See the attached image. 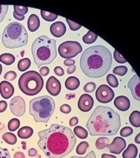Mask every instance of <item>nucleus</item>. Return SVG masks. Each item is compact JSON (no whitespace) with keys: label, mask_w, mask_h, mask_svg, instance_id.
I'll list each match as a JSON object with an SVG mask.
<instances>
[{"label":"nucleus","mask_w":140,"mask_h":158,"mask_svg":"<svg viewBox=\"0 0 140 158\" xmlns=\"http://www.w3.org/2000/svg\"><path fill=\"white\" fill-rule=\"evenodd\" d=\"M38 146L48 158H62L74 149L76 139L70 128L53 124L38 133Z\"/></svg>","instance_id":"nucleus-1"},{"label":"nucleus","mask_w":140,"mask_h":158,"mask_svg":"<svg viewBox=\"0 0 140 158\" xmlns=\"http://www.w3.org/2000/svg\"><path fill=\"white\" fill-rule=\"evenodd\" d=\"M111 64L110 51L101 45L86 49L80 59V66L83 73L90 78L103 77L110 70Z\"/></svg>","instance_id":"nucleus-2"},{"label":"nucleus","mask_w":140,"mask_h":158,"mask_svg":"<svg viewBox=\"0 0 140 158\" xmlns=\"http://www.w3.org/2000/svg\"><path fill=\"white\" fill-rule=\"evenodd\" d=\"M121 118L109 107L98 106L88 120L87 129L91 136H114L121 127Z\"/></svg>","instance_id":"nucleus-3"},{"label":"nucleus","mask_w":140,"mask_h":158,"mask_svg":"<svg viewBox=\"0 0 140 158\" xmlns=\"http://www.w3.org/2000/svg\"><path fill=\"white\" fill-rule=\"evenodd\" d=\"M32 53L38 68L50 64L57 56L56 40L45 35L37 37L32 45Z\"/></svg>","instance_id":"nucleus-4"},{"label":"nucleus","mask_w":140,"mask_h":158,"mask_svg":"<svg viewBox=\"0 0 140 158\" xmlns=\"http://www.w3.org/2000/svg\"><path fill=\"white\" fill-rule=\"evenodd\" d=\"M28 42L26 29L18 22H12L5 27L2 35V43L8 49L24 47Z\"/></svg>","instance_id":"nucleus-5"},{"label":"nucleus","mask_w":140,"mask_h":158,"mask_svg":"<svg viewBox=\"0 0 140 158\" xmlns=\"http://www.w3.org/2000/svg\"><path fill=\"white\" fill-rule=\"evenodd\" d=\"M55 108L54 101L48 96L34 98L30 102V113L37 122H48L54 113Z\"/></svg>","instance_id":"nucleus-6"},{"label":"nucleus","mask_w":140,"mask_h":158,"mask_svg":"<svg viewBox=\"0 0 140 158\" xmlns=\"http://www.w3.org/2000/svg\"><path fill=\"white\" fill-rule=\"evenodd\" d=\"M20 91L25 95L33 96L39 94L44 87V80L36 71H28L22 74L18 80Z\"/></svg>","instance_id":"nucleus-7"},{"label":"nucleus","mask_w":140,"mask_h":158,"mask_svg":"<svg viewBox=\"0 0 140 158\" xmlns=\"http://www.w3.org/2000/svg\"><path fill=\"white\" fill-rule=\"evenodd\" d=\"M83 48L79 43L74 41H67L59 46L58 52L60 56L65 59H72L78 53L82 52Z\"/></svg>","instance_id":"nucleus-8"},{"label":"nucleus","mask_w":140,"mask_h":158,"mask_svg":"<svg viewBox=\"0 0 140 158\" xmlns=\"http://www.w3.org/2000/svg\"><path fill=\"white\" fill-rule=\"evenodd\" d=\"M95 96L98 101L102 103H108L114 98V92L112 89L106 85H102L97 89Z\"/></svg>","instance_id":"nucleus-9"},{"label":"nucleus","mask_w":140,"mask_h":158,"mask_svg":"<svg viewBox=\"0 0 140 158\" xmlns=\"http://www.w3.org/2000/svg\"><path fill=\"white\" fill-rule=\"evenodd\" d=\"M26 105L21 96H15L10 102V109L11 113L17 117H21L25 113Z\"/></svg>","instance_id":"nucleus-10"},{"label":"nucleus","mask_w":140,"mask_h":158,"mask_svg":"<svg viewBox=\"0 0 140 158\" xmlns=\"http://www.w3.org/2000/svg\"><path fill=\"white\" fill-rule=\"evenodd\" d=\"M94 100L93 97L87 94H82L78 101V108L81 111L87 113L93 108Z\"/></svg>","instance_id":"nucleus-11"},{"label":"nucleus","mask_w":140,"mask_h":158,"mask_svg":"<svg viewBox=\"0 0 140 158\" xmlns=\"http://www.w3.org/2000/svg\"><path fill=\"white\" fill-rule=\"evenodd\" d=\"M46 90L50 95L53 96H58L61 91V84L60 81L54 76H51L46 81Z\"/></svg>","instance_id":"nucleus-12"},{"label":"nucleus","mask_w":140,"mask_h":158,"mask_svg":"<svg viewBox=\"0 0 140 158\" xmlns=\"http://www.w3.org/2000/svg\"><path fill=\"white\" fill-rule=\"evenodd\" d=\"M109 151L113 154L119 155L126 147V141L122 137H116L111 144L107 146Z\"/></svg>","instance_id":"nucleus-13"},{"label":"nucleus","mask_w":140,"mask_h":158,"mask_svg":"<svg viewBox=\"0 0 140 158\" xmlns=\"http://www.w3.org/2000/svg\"><path fill=\"white\" fill-rule=\"evenodd\" d=\"M128 86L133 98L140 101V78L135 74L129 81Z\"/></svg>","instance_id":"nucleus-14"},{"label":"nucleus","mask_w":140,"mask_h":158,"mask_svg":"<svg viewBox=\"0 0 140 158\" xmlns=\"http://www.w3.org/2000/svg\"><path fill=\"white\" fill-rule=\"evenodd\" d=\"M67 27L62 21H57L53 23L50 27V32L55 37H61L65 35Z\"/></svg>","instance_id":"nucleus-15"},{"label":"nucleus","mask_w":140,"mask_h":158,"mask_svg":"<svg viewBox=\"0 0 140 158\" xmlns=\"http://www.w3.org/2000/svg\"><path fill=\"white\" fill-rule=\"evenodd\" d=\"M14 87L8 81H2L0 83V94L5 99H9L14 95Z\"/></svg>","instance_id":"nucleus-16"},{"label":"nucleus","mask_w":140,"mask_h":158,"mask_svg":"<svg viewBox=\"0 0 140 158\" xmlns=\"http://www.w3.org/2000/svg\"><path fill=\"white\" fill-rule=\"evenodd\" d=\"M114 103L117 109L123 112L128 110L130 107V101L128 97L125 96H119L116 97Z\"/></svg>","instance_id":"nucleus-17"},{"label":"nucleus","mask_w":140,"mask_h":158,"mask_svg":"<svg viewBox=\"0 0 140 158\" xmlns=\"http://www.w3.org/2000/svg\"><path fill=\"white\" fill-rule=\"evenodd\" d=\"M40 26V20L36 14H31L27 20V27L30 32H35Z\"/></svg>","instance_id":"nucleus-18"},{"label":"nucleus","mask_w":140,"mask_h":158,"mask_svg":"<svg viewBox=\"0 0 140 158\" xmlns=\"http://www.w3.org/2000/svg\"><path fill=\"white\" fill-rule=\"evenodd\" d=\"M14 16L15 19L18 20H23L25 19V15L28 12V7L14 5Z\"/></svg>","instance_id":"nucleus-19"},{"label":"nucleus","mask_w":140,"mask_h":158,"mask_svg":"<svg viewBox=\"0 0 140 158\" xmlns=\"http://www.w3.org/2000/svg\"><path fill=\"white\" fill-rule=\"evenodd\" d=\"M80 85V81L77 77H74V76H72V77H68L67 80H65V87L67 88L68 90L70 91H74L77 89L78 87H79Z\"/></svg>","instance_id":"nucleus-20"},{"label":"nucleus","mask_w":140,"mask_h":158,"mask_svg":"<svg viewBox=\"0 0 140 158\" xmlns=\"http://www.w3.org/2000/svg\"><path fill=\"white\" fill-rule=\"evenodd\" d=\"M137 153H138V149L135 145L130 143L127 148L126 150H125L123 155V158H136L137 156Z\"/></svg>","instance_id":"nucleus-21"},{"label":"nucleus","mask_w":140,"mask_h":158,"mask_svg":"<svg viewBox=\"0 0 140 158\" xmlns=\"http://www.w3.org/2000/svg\"><path fill=\"white\" fill-rule=\"evenodd\" d=\"M33 129L30 127H23L20 128L18 131V136L20 139H27L30 138L33 134Z\"/></svg>","instance_id":"nucleus-22"},{"label":"nucleus","mask_w":140,"mask_h":158,"mask_svg":"<svg viewBox=\"0 0 140 158\" xmlns=\"http://www.w3.org/2000/svg\"><path fill=\"white\" fill-rule=\"evenodd\" d=\"M129 121L132 126L134 127H140V112L134 110L130 114Z\"/></svg>","instance_id":"nucleus-23"},{"label":"nucleus","mask_w":140,"mask_h":158,"mask_svg":"<svg viewBox=\"0 0 140 158\" xmlns=\"http://www.w3.org/2000/svg\"><path fill=\"white\" fill-rule=\"evenodd\" d=\"M16 60V58L13 54L9 53H3L0 55V62L3 63L4 64L6 65H11Z\"/></svg>","instance_id":"nucleus-24"},{"label":"nucleus","mask_w":140,"mask_h":158,"mask_svg":"<svg viewBox=\"0 0 140 158\" xmlns=\"http://www.w3.org/2000/svg\"><path fill=\"white\" fill-rule=\"evenodd\" d=\"M97 39H98V35L95 34V33L90 30L83 37V42L85 44H91L95 42Z\"/></svg>","instance_id":"nucleus-25"},{"label":"nucleus","mask_w":140,"mask_h":158,"mask_svg":"<svg viewBox=\"0 0 140 158\" xmlns=\"http://www.w3.org/2000/svg\"><path fill=\"white\" fill-rule=\"evenodd\" d=\"M31 65V60L29 58H25L20 60L18 63V68L20 72H25L28 68H30Z\"/></svg>","instance_id":"nucleus-26"},{"label":"nucleus","mask_w":140,"mask_h":158,"mask_svg":"<svg viewBox=\"0 0 140 158\" xmlns=\"http://www.w3.org/2000/svg\"><path fill=\"white\" fill-rule=\"evenodd\" d=\"M109 145V139L105 136L100 137L95 142V146L98 150H102Z\"/></svg>","instance_id":"nucleus-27"},{"label":"nucleus","mask_w":140,"mask_h":158,"mask_svg":"<svg viewBox=\"0 0 140 158\" xmlns=\"http://www.w3.org/2000/svg\"><path fill=\"white\" fill-rule=\"evenodd\" d=\"M74 133L78 138L81 139H86L88 137V131L86 130L82 127L81 126H76L74 129Z\"/></svg>","instance_id":"nucleus-28"},{"label":"nucleus","mask_w":140,"mask_h":158,"mask_svg":"<svg viewBox=\"0 0 140 158\" xmlns=\"http://www.w3.org/2000/svg\"><path fill=\"white\" fill-rule=\"evenodd\" d=\"M2 139L9 145H14L17 142V137L16 135L10 133V132H7V133H5L2 136Z\"/></svg>","instance_id":"nucleus-29"},{"label":"nucleus","mask_w":140,"mask_h":158,"mask_svg":"<svg viewBox=\"0 0 140 158\" xmlns=\"http://www.w3.org/2000/svg\"><path fill=\"white\" fill-rule=\"evenodd\" d=\"M41 16H42L43 19L48 22L54 21L58 17V15L52 14L50 12L44 11V10H41Z\"/></svg>","instance_id":"nucleus-30"},{"label":"nucleus","mask_w":140,"mask_h":158,"mask_svg":"<svg viewBox=\"0 0 140 158\" xmlns=\"http://www.w3.org/2000/svg\"><path fill=\"white\" fill-rule=\"evenodd\" d=\"M20 125V122L18 119L13 118L9 122L8 129L10 131H15L19 128Z\"/></svg>","instance_id":"nucleus-31"},{"label":"nucleus","mask_w":140,"mask_h":158,"mask_svg":"<svg viewBox=\"0 0 140 158\" xmlns=\"http://www.w3.org/2000/svg\"><path fill=\"white\" fill-rule=\"evenodd\" d=\"M88 147H89V144L88 142L86 141L81 142L78 145V146L76 147V153L80 155H84L86 153V150L88 149Z\"/></svg>","instance_id":"nucleus-32"},{"label":"nucleus","mask_w":140,"mask_h":158,"mask_svg":"<svg viewBox=\"0 0 140 158\" xmlns=\"http://www.w3.org/2000/svg\"><path fill=\"white\" fill-rule=\"evenodd\" d=\"M106 81L110 86L114 88L118 87V79L116 77V76L113 75V74H109L106 77Z\"/></svg>","instance_id":"nucleus-33"},{"label":"nucleus","mask_w":140,"mask_h":158,"mask_svg":"<svg viewBox=\"0 0 140 158\" xmlns=\"http://www.w3.org/2000/svg\"><path fill=\"white\" fill-rule=\"evenodd\" d=\"M113 73L114 74H116L117 75L124 76L127 73H128V68H127L126 66L123 65L116 66V67L114 68Z\"/></svg>","instance_id":"nucleus-34"},{"label":"nucleus","mask_w":140,"mask_h":158,"mask_svg":"<svg viewBox=\"0 0 140 158\" xmlns=\"http://www.w3.org/2000/svg\"><path fill=\"white\" fill-rule=\"evenodd\" d=\"M120 134L122 137H128L133 134V129L130 127H125L121 130Z\"/></svg>","instance_id":"nucleus-35"},{"label":"nucleus","mask_w":140,"mask_h":158,"mask_svg":"<svg viewBox=\"0 0 140 158\" xmlns=\"http://www.w3.org/2000/svg\"><path fill=\"white\" fill-rule=\"evenodd\" d=\"M96 89V85L94 82H88L83 87V91L86 93H92L93 91H95Z\"/></svg>","instance_id":"nucleus-36"},{"label":"nucleus","mask_w":140,"mask_h":158,"mask_svg":"<svg viewBox=\"0 0 140 158\" xmlns=\"http://www.w3.org/2000/svg\"><path fill=\"white\" fill-rule=\"evenodd\" d=\"M66 21L69 25V26H70V28L71 30H72V31H76V30H79L81 28V25L76 23L72 21V20H69L68 19H66Z\"/></svg>","instance_id":"nucleus-37"},{"label":"nucleus","mask_w":140,"mask_h":158,"mask_svg":"<svg viewBox=\"0 0 140 158\" xmlns=\"http://www.w3.org/2000/svg\"><path fill=\"white\" fill-rule=\"evenodd\" d=\"M9 9V5H1L0 4V23L4 20Z\"/></svg>","instance_id":"nucleus-38"},{"label":"nucleus","mask_w":140,"mask_h":158,"mask_svg":"<svg viewBox=\"0 0 140 158\" xmlns=\"http://www.w3.org/2000/svg\"><path fill=\"white\" fill-rule=\"evenodd\" d=\"M114 58H115V60H116L117 63H127L126 59H125V58L123 56H122V55L121 54V53H119L117 50L114 51Z\"/></svg>","instance_id":"nucleus-39"},{"label":"nucleus","mask_w":140,"mask_h":158,"mask_svg":"<svg viewBox=\"0 0 140 158\" xmlns=\"http://www.w3.org/2000/svg\"><path fill=\"white\" fill-rule=\"evenodd\" d=\"M16 77L17 73L14 72V71H9V72L6 73V74L4 76V80L7 81H14Z\"/></svg>","instance_id":"nucleus-40"},{"label":"nucleus","mask_w":140,"mask_h":158,"mask_svg":"<svg viewBox=\"0 0 140 158\" xmlns=\"http://www.w3.org/2000/svg\"><path fill=\"white\" fill-rule=\"evenodd\" d=\"M0 158H11L8 149L0 147Z\"/></svg>","instance_id":"nucleus-41"},{"label":"nucleus","mask_w":140,"mask_h":158,"mask_svg":"<svg viewBox=\"0 0 140 158\" xmlns=\"http://www.w3.org/2000/svg\"><path fill=\"white\" fill-rule=\"evenodd\" d=\"M60 111L62 112V113L65 114H68L70 113L71 110H72V108H71V106L68 104H63L60 106Z\"/></svg>","instance_id":"nucleus-42"},{"label":"nucleus","mask_w":140,"mask_h":158,"mask_svg":"<svg viewBox=\"0 0 140 158\" xmlns=\"http://www.w3.org/2000/svg\"><path fill=\"white\" fill-rule=\"evenodd\" d=\"M54 73L55 75H57L59 77H61V76H63L65 74V71L62 69L60 66H56V67L54 68Z\"/></svg>","instance_id":"nucleus-43"},{"label":"nucleus","mask_w":140,"mask_h":158,"mask_svg":"<svg viewBox=\"0 0 140 158\" xmlns=\"http://www.w3.org/2000/svg\"><path fill=\"white\" fill-rule=\"evenodd\" d=\"M49 72H50L49 68L46 67V66H43L42 68H41L39 69L40 75L42 76H47L48 74H49Z\"/></svg>","instance_id":"nucleus-44"},{"label":"nucleus","mask_w":140,"mask_h":158,"mask_svg":"<svg viewBox=\"0 0 140 158\" xmlns=\"http://www.w3.org/2000/svg\"><path fill=\"white\" fill-rule=\"evenodd\" d=\"M70 158H96L95 152L94 151H90V152H88V155H86V156L84 157H80V156H72Z\"/></svg>","instance_id":"nucleus-45"},{"label":"nucleus","mask_w":140,"mask_h":158,"mask_svg":"<svg viewBox=\"0 0 140 158\" xmlns=\"http://www.w3.org/2000/svg\"><path fill=\"white\" fill-rule=\"evenodd\" d=\"M7 108V103L5 101H0V113H4Z\"/></svg>","instance_id":"nucleus-46"},{"label":"nucleus","mask_w":140,"mask_h":158,"mask_svg":"<svg viewBox=\"0 0 140 158\" xmlns=\"http://www.w3.org/2000/svg\"><path fill=\"white\" fill-rule=\"evenodd\" d=\"M64 64L65 66H69V67H70V66L74 65L75 60L73 59H66L64 61Z\"/></svg>","instance_id":"nucleus-47"},{"label":"nucleus","mask_w":140,"mask_h":158,"mask_svg":"<svg viewBox=\"0 0 140 158\" xmlns=\"http://www.w3.org/2000/svg\"><path fill=\"white\" fill-rule=\"evenodd\" d=\"M78 119L76 118V117H74V118H71L70 120V125L74 127L76 125V124H78Z\"/></svg>","instance_id":"nucleus-48"},{"label":"nucleus","mask_w":140,"mask_h":158,"mask_svg":"<svg viewBox=\"0 0 140 158\" xmlns=\"http://www.w3.org/2000/svg\"><path fill=\"white\" fill-rule=\"evenodd\" d=\"M14 158H25V156L23 152H17L14 155Z\"/></svg>","instance_id":"nucleus-49"},{"label":"nucleus","mask_w":140,"mask_h":158,"mask_svg":"<svg viewBox=\"0 0 140 158\" xmlns=\"http://www.w3.org/2000/svg\"><path fill=\"white\" fill-rule=\"evenodd\" d=\"M76 68V67L75 65H72V66H70V67H69L67 68V72L68 74H73L75 72Z\"/></svg>","instance_id":"nucleus-50"},{"label":"nucleus","mask_w":140,"mask_h":158,"mask_svg":"<svg viewBox=\"0 0 140 158\" xmlns=\"http://www.w3.org/2000/svg\"><path fill=\"white\" fill-rule=\"evenodd\" d=\"M37 151L36 150V149L31 148L29 150V155H30V156L34 157L37 155Z\"/></svg>","instance_id":"nucleus-51"},{"label":"nucleus","mask_w":140,"mask_h":158,"mask_svg":"<svg viewBox=\"0 0 140 158\" xmlns=\"http://www.w3.org/2000/svg\"><path fill=\"white\" fill-rule=\"evenodd\" d=\"M102 158H117V157L116 156H114V155L104 153L102 155Z\"/></svg>","instance_id":"nucleus-52"},{"label":"nucleus","mask_w":140,"mask_h":158,"mask_svg":"<svg viewBox=\"0 0 140 158\" xmlns=\"http://www.w3.org/2000/svg\"><path fill=\"white\" fill-rule=\"evenodd\" d=\"M134 141H135L136 143L140 144V133L137 134L135 138H134Z\"/></svg>","instance_id":"nucleus-53"},{"label":"nucleus","mask_w":140,"mask_h":158,"mask_svg":"<svg viewBox=\"0 0 140 158\" xmlns=\"http://www.w3.org/2000/svg\"><path fill=\"white\" fill-rule=\"evenodd\" d=\"M2 73V66L1 65V63H0V75H1Z\"/></svg>","instance_id":"nucleus-54"},{"label":"nucleus","mask_w":140,"mask_h":158,"mask_svg":"<svg viewBox=\"0 0 140 158\" xmlns=\"http://www.w3.org/2000/svg\"><path fill=\"white\" fill-rule=\"evenodd\" d=\"M0 126H2V123H1V122H0Z\"/></svg>","instance_id":"nucleus-55"},{"label":"nucleus","mask_w":140,"mask_h":158,"mask_svg":"<svg viewBox=\"0 0 140 158\" xmlns=\"http://www.w3.org/2000/svg\"><path fill=\"white\" fill-rule=\"evenodd\" d=\"M139 158H140V154H139Z\"/></svg>","instance_id":"nucleus-56"}]
</instances>
